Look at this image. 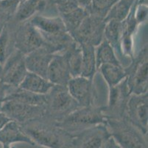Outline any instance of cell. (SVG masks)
Returning <instances> with one entry per match:
<instances>
[{
	"label": "cell",
	"mask_w": 148,
	"mask_h": 148,
	"mask_svg": "<svg viewBox=\"0 0 148 148\" xmlns=\"http://www.w3.org/2000/svg\"><path fill=\"white\" fill-rule=\"evenodd\" d=\"M131 95L127 79L114 87L108 88V104L104 108L107 118H125L126 105Z\"/></svg>",
	"instance_id": "9"
},
{
	"label": "cell",
	"mask_w": 148,
	"mask_h": 148,
	"mask_svg": "<svg viewBox=\"0 0 148 148\" xmlns=\"http://www.w3.org/2000/svg\"><path fill=\"white\" fill-rule=\"evenodd\" d=\"M54 85L47 79L27 72L18 88L38 95H47Z\"/></svg>",
	"instance_id": "19"
},
{
	"label": "cell",
	"mask_w": 148,
	"mask_h": 148,
	"mask_svg": "<svg viewBox=\"0 0 148 148\" xmlns=\"http://www.w3.org/2000/svg\"><path fill=\"white\" fill-rule=\"evenodd\" d=\"M46 116L57 121L80 108L69 93L66 86L54 85L47 94Z\"/></svg>",
	"instance_id": "4"
},
{
	"label": "cell",
	"mask_w": 148,
	"mask_h": 148,
	"mask_svg": "<svg viewBox=\"0 0 148 148\" xmlns=\"http://www.w3.org/2000/svg\"><path fill=\"white\" fill-rule=\"evenodd\" d=\"M29 22L42 35H54L67 32L64 21L60 16L46 17L41 15H36L29 20Z\"/></svg>",
	"instance_id": "17"
},
{
	"label": "cell",
	"mask_w": 148,
	"mask_h": 148,
	"mask_svg": "<svg viewBox=\"0 0 148 148\" xmlns=\"http://www.w3.org/2000/svg\"><path fill=\"white\" fill-rule=\"evenodd\" d=\"M9 88H10V87L6 86L2 83V81H0V107L2 105V101H3L8 91Z\"/></svg>",
	"instance_id": "33"
},
{
	"label": "cell",
	"mask_w": 148,
	"mask_h": 148,
	"mask_svg": "<svg viewBox=\"0 0 148 148\" xmlns=\"http://www.w3.org/2000/svg\"><path fill=\"white\" fill-rule=\"evenodd\" d=\"M69 93L80 107L94 104L93 79L79 76L71 78L66 85Z\"/></svg>",
	"instance_id": "13"
},
{
	"label": "cell",
	"mask_w": 148,
	"mask_h": 148,
	"mask_svg": "<svg viewBox=\"0 0 148 148\" xmlns=\"http://www.w3.org/2000/svg\"><path fill=\"white\" fill-rule=\"evenodd\" d=\"M80 45L82 51L81 76L94 79V76L97 70L95 56V47L87 44H81Z\"/></svg>",
	"instance_id": "23"
},
{
	"label": "cell",
	"mask_w": 148,
	"mask_h": 148,
	"mask_svg": "<svg viewBox=\"0 0 148 148\" xmlns=\"http://www.w3.org/2000/svg\"><path fill=\"white\" fill-rule=\"evenodd\" d=\"M147 45L134 56L127 67V82L131 94L147 93Z\"/></svg>",
	"instance_id": "5"
},
{
	"label": "cell",
	"mask_w": 148,
	"mask_h": 148,
	"mask_svg": "<svg viewBox=\"0 0 148 148\" xmlns=\"http://www.w3.org/2000/svg\"><path fill=\"white\" fill-rule=\"evenodd\" d=\"M76 1L79 5V6L84 8V9L88 11L90 6H91V0H76Z\"/></svg>",
	"instance_id": "34"
},
{
	"label": "cell",
	"mask_w": 148,
	"mask_h": 148,
	"mask_svg": "<svg viewBox=\"0 0 148 148\" xmlns=\"http://www.w3.org/2000/svg\"><path fill=\"white\" fill-rule=\"evenodd\" d=\"M0 111L21 125L46 116L45 106L31 105L10 99L3 100Z\"/></svg>",
	"instance_id": "7"
},
{
	"label": "cell",
	"mask_w": 148,
	"mask_h": 148,
	"mask_svg": "<svg viewBox=\"0 0 148 148\" xmlns=\"http://www.w3.org/2000/svg\"><path fill=\"white\" fill-rule=\"evenodd\" d=\"M19 1H20V3H21V2H23L24 1H25V0H19Z\"/></svg>",
	"instance_id": "39"
},
{
	"label": "cell",
	"mask_w": 148,
	"mask_h": 148,
	"mask_svg": "<svg viewBox=\"0 0 148 148\" xmlns=\"http://www.w3.org/2000/svg\"><path fill=\"white\" fill-rule=\"evenodd\" d=\"M53 55L54 54L44 44L25 55V65L27 71L47 79L48 67Z\"/></svg>",
	"instance_id": "14"
},
{
	"label": "cell",
	"mask_w": 148,
	"mask_h": 148,
	"mask_svg": "<svg viewBox=\"0 0 148 148\" xmlns=\"http://www.w3.org/2000/svg\"><path fill=\"white\" fill-rule=\"evenodd\" d=\"M106 125L111 138L122 148H147V135L125 118H107Z\"/></svg>",
	"instance_id": "3"
},
{
	"label": "cell",
	"mask_w": 148,
	"mask_h": 148,
	"mask_svg": "<svg viewBox=\"0 0 148 148\" xmlns=\"http://www.w3.org/2000/svg\"><path fill=\"white\" fill-rule=\"evenodd\" d=\"M27 72L25 55L15 50L4 63L1 81L8 87L18 88Z\"/></svg>",
	"instance_id": "11"
},
{
	"label": "cell",
	"mask_w": 148,
	"mask_h": 148,
	"mask_svg": "<svg viewBox=\"0 0 148 148\" xmlns=\"http://www.w3.org/2000/svg\"><path fill=\"white\" fill-rule=\"evenodd\" d=\"M134 17L138 24L146 22L147 19V5H138L136 2L134 6Z\"/></svg>",
	"instance_id": "31"
},
{
	"label": "cell",
	"mask_w": 148,
	"mask_h": 148,
	"mask_svg": "<svg viewBox=\"0 0 148 148\" xmlns=\"http://www.w3.org/2000/svg\"><path fill=\"white\" fill-rule=\"evenodd\" d=\"M110 138L106 124H99L74 135L72 148H103Z\"/></svg>",
	"instance_id": "12"
},
{
	"label": "cell",
	"mask_w": 148,
	"mask_h": 148,
	"mask_svg": "<svg viewBox=\"0 0 148 148\" xmlns=\"http://www.w3.org/2000/svg\"><path fill=\"white\" fill-rule=\"evenodd\" d=\"M46 6V0H25L20 3L12 19L16 24H21L29 21L38 13L43 11Z\"/></svg>",
	"instance_id": "18"
},
{
	"label": "cell",
	"mask_w": 148,
	"mask_h": 148,
	"mask_svg": "<svg viewBox=\"0 0 148 148\" xmlns=\"http://www.w3.org/2000/svg\"><path fill=\"white\" fill-rule=\"evenodd\" d=\"M106 23L105 19L88 14L71 36L78 44L96 47L104 39Z\"/></svg>",
	"instance_id": "6"
},
{
	"label": "cell",
	"mask_w": 148,
	"mask_h": 148,
	"mask_svg": "<svg viewBox=\"0 0 148 148\" xmlns=\"http://www.w3.org/2000/svg\"><path fill=\"white\" fill-rule=\"evenodd\" d=\"M137 0H119L109 10L105 20H114L122 22L127 19Z\"/></svg>",
	"instance_id": "27"
},
{
	"label": "cell",
	"mask_w": 148,
	"mask_h": 148,
	"mask_svg": "<svg viewBox=\"0 0 148 148\" xmlns=\"http://www.w3.org/2000/svg\"><path fill=\"white\" fill-rule=\"evenodd\" d=\"M119 0H91L88 10L89 14L105 19L111 8Z\"/></svg>",
	"instance_id": "29"
},
{
	"label": "cell",
	"mask_w": 148,
	"mask_h": 148,
	"mask_svg": "<svg viewBox=\"0 0 148 148\" xmlns=\"http://www.w3.org/2000/svg\"><path fill=\"white\" fill-rule=\"evenodd\" d=\"M88 14L89 13L88 10L81 7H79L69 13L61 15L60 17L64 21L67 32L70 35H72Z\"/></svg>",
	"instance_id": "28"
},
{
	"label": "cell",
	"mask_w": 148,
	"mask_h": 148,
	"mask_svg": "<svg viewBox=\"0 0 148 148\" xmlns=\"http://www.w3.org/2000/svg\"><path fill=\"white\" fill-rule=\"evenodd\" d=\"M44 44V37L39 31L29 21L20 24L15 31V49L24 55Z\"/></svg>",
	"instance_id": "8"
},
{
	"label": "cell",
	"mask_w": 148,
	"mask_h": 148,
	"mask_svg": "<svg viewBox=\"0 0 148 148\" xmlns=\"http://www.w3.org/2000/svg\"><path fill=\"white\" fill-rule=\"evenodd\" d=\"M54 3L60 16L69 13L80 7L76 0H54Z\"/></svg>",
	"instance_id": "30"
},
{
	"label": "cell",
	"mask_w": 148,
	"mask_h": 148,
	"mask_svg": "<svg viewBox=\"0 0 148 148\" xmlns=\"http://www.w3.org/2000/svg\"><path fill=\"white\" fill-rule=\"evenodd\" d=\"M15 143H25L31 146L35 145L23 130L21 124L10 120L0 130V144L11 145Z\"/></svg>",
	"instance_id": "16"
},
{
	"label": "cell",
	"mask_w": 148,
	"mask_h": 148,
	"mask_svg": "<svg viewBox=\"0 0 148 148\" xmlns=\"http://www.w3.org/2000/svg\"><path fill=\"white\" fill-rule=\"evenodd\" d=\"M10 119L5 115L4 113L0 111V130L8 122H10Z\"/></svg>",
	"instance_id": "35"
},
{
	"label": "cell",
	"mask_w": 148,
	"mask_h": 148,
	"mask_svg": "<svg viewBox=\"0 0 148 148\" xmlns=\"http://www.w3.org/2000/svg\"><path fill=\"white\" fill-rule=\"evenodd\" d=\"M95 56L97 70L103 65H122L114 48L105 39H103L99 45L95 47Z\"/></svg>",
	"instance_id": "25"
},
{
	"label": "cell",
	"mask_w": 148,
	"mask_h": 148,
	"mask_svg": "<svg viewBox=\"0 0 148 148\" xmlns=\"http://www.w3.org/2000/svg\"><path fill=\"white\" fill-rule=\"evenodd\" d=\"M122 30V22L114 21V20H109L106 22L104 30V39L114 48L119 61L121 58H124L123 56L122 55L120 49Z\"/></svg>",
	"instance_id": "22"
},
{
	"label": "cell",
	"mask_w": 148,
	"mask_h": 148,
	"mask_svg": "<svg viewBox=\"0 0 148 148\" xmlns=\"http://www.w3.org/2000/svg\"><path fill=\"white\" fill-rule=\"evenodd\" d=\"M11 18V16H9L8 14H7L5 12L0 10V33L5 28V24Z\"/></svg>",
	"instance_id": "32"
},
{
	"label": "cell",
	"mask_w": 148,
	"mask_h": 148,
	"mask_svg": "<svg viewBox=\"0 0 148 148\" xmlns=\"http://www.w3.org/2000/svg\"><path fill=\"white\" fill-rule=\"evenodd\" d=\"M2 148H14L11 145H2Z\"/></svg>",
	"instance_id": "38"
},
{
	"label": "cell",
	"mask_w": 148,
	"mask_h": 148,
	"mask_svg": "<svg viewBox=\"0 0 148 148\" xmlns=\"http://www.w3.org/2000/svg\"><path fill=\"white\" fill-rule=\"evenodd\" d=\"M97 70L108 88L117 85L127 78L125 68L122 65H103L99 66Z\"/></svg>",
	"instance_id": "21"
},
{
	"label": "cell",
	"mask_w": 148,
	"mask_h": 148,
	"mask_svg": "<svg viewBox=\"0 0 148 148\" xmlns=\"http://www.w3.org/2000/svg\"><path fill=\"white\" fill-rule=\"evenodd\" d=\"M4 99L13 100L31 105L46 106L47 95H38L19 88H10Z\"/></svg>",
	"instance_id": "20"
},
{
	"label": "cell",
	"mask_w": 148,
	"mask_h": 148,
	"mask_svg": "<svg viewBox=\"0 0 148 148\" xmlns=\"http://www.w3.org/2000/svg\"><path fill=\"white\" fill-rule=\"evenodd\" d=\"M15 31L16 29L10 27L8 21L0 33V63L2 65L14 51Z\"/></svg>",
	"instance_id": "24"
},
{
	"label": "cell",
	"mask_w": 148,
	"mask_h": 148,
	"mask_svg": "<svg viewBox=\"0 0 148 148\" xmlns=\"http://www.w3.org/2000/svg\"><path fill=\"white\" fill-rule=\"evenodd\" d=\"M106 119L104 108L91 105L80 107L63 119L57 121V123L61 128L74 136L90 127L106 124Z\"/></svg>",
	"instance_id": "2"
},
{
	"label": "cell",
	"mask_w": 148,
	"mask_h": 148,
	"mask_svg": "<svg viewBox=\"0 0 148 148\" xmlns=\"http://www.w3.org/2000/svg\"><path fill=\"white\" fill-rule=\"evenodd\" d=\"M147 93L131 94L126 105L125 118L147 135Z\"/></svg>",
	"instance_id": "10"
},
{
	"label": "cell",
	"mask_w": 148,
	"mask_h": 148,
	"mask_svg": "<svg viewBox=\"0 0 148 148\" xmlns=\"http://www.w3.org/2000/svg\"><path fill=\"white\" fill-rule=\"evenodd\" d=\"M35 145L45 148H72L73 135L47 116L21 124Z\"/></svg>",
	"instance_id": "1"
},
{
	"label": "cell",
	"mask_w": 148,
	"mask_h": 148,
	"mask_svg": "<svg viewBox=\"0 0 148 148\" xmlns=\"http://www.w3.org/2000/svg\"><path fill=\"white\" fill-rule=\"evenodd\" d=\"M71 78L66 54L64 53L54 54L48 67L47 79L53 85L66 86Z\"/></svg>",
	"instance_id": "15"
},
{
	"label": "cell",
	"mask_w": 148,
	"mask_h": 148,
	"mask_svg": "<svg viewBox=\"0 0 148 148\" xmlns=\"http://www.w3.org/2000/svg\"><path fill=\"white\" fill-rule=\"evenodd\" d=\"M64 53L66 56L67 63L72 78L81 76L82 51L80 44L75 42Z\"/></svg>",
	"instance_id": "26"
},
{
	"label": "cell",
	"mask_w": 148,
	"mask_h": 148,
	"mask_svg": "<svg viewBox=\"0 0 148 148\" xmlns=\"http://www.w3.org/2000/svg\"><path fill=\"white\" fill-rule=\"evenodd\" d=\"M103 148H122L121 147H119L117 144L116 143L115 141L112 138H110L108 140V142H106V144L105 145L104 147Z\"/></svg>",
	"instance_id": "36"
},
{
	"label": "cell",
	"mask_w": 148,
	"mask_h": 148,
	"mask_svg": "<svg viewBox=\"0 0 148 148\" xmlns=\"http://www.w3.org/2000/svg\"><path fill=\"white\" fill-rule=\"evenodd\" d=\"M0 1H2V0H0Z\"/></svg>",
	"instance_id": "40"
},
{
	"label": "cell",
	"mask_w": 148,
	"mask_h": 148,
	"mask_svg": "<svg viewBox=\"0 0 148 148\" xmlns=\"http://www.w3.org/2000/svg\"><path fill=\"white\" fill-rule=\"evenodd\" d=\"M2 70H3V65L0 63V81L2 79Z\"/></svg>",
	"instance_id": "37"
}]
</instances>
